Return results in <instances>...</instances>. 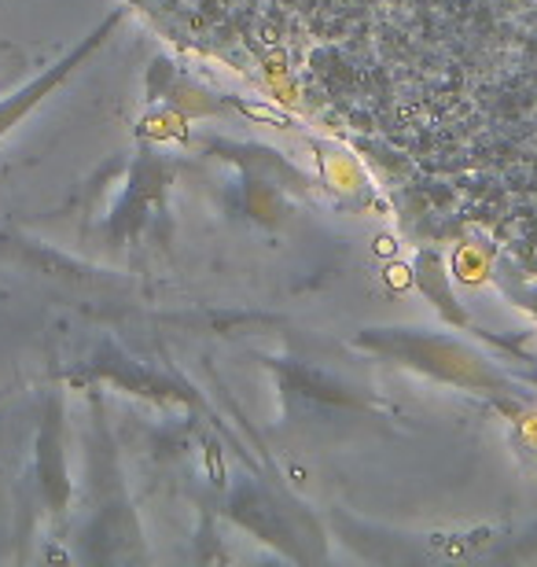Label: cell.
<instances>
[{"mask_svg":"<svg viewBox=\"0 0 537 567\" xmlns=\"http://www.w3.org/2000/svg\"><path fill=\"white\" fill-rule=\"evenodd\" d=\"M118 22H122V11H114V16H107L104 22H100V27H96L93 33H89V38H85L82 44H74V49L66 52L60 63L49 66L44 74L33 78V82H30L27 89H19V93H11L8 100H0V137H8V133L16 130L19 122L27 118L33 107L41 104L44 96L55 93V89H60V85L66 82V78H71V74L78 71V66H82V63L89 60V55H93V52L100 49V44H104V41L111 38Z\"/></svg>","mask_w":537,"mask_h":567,"instance_id":"obj_1","label":"cell"}]
</instances>
